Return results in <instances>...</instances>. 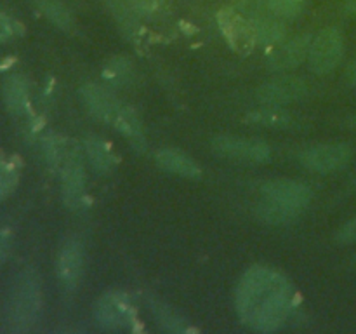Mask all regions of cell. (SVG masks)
I'll return each mask as SVG.
<instances>
[{
    "label": "cell",
    "mask_w": 356,
    "mask_h": 334,
    "mask_svg": "<svg viewBox=\"0 0 356 334\" xmlns=\"http://www.w3.org/2000/svg\"><path fill=\"white\" fill-rule=\"evenodd\" d=\"M292 308V289L284 275L266 267L247 271L236 289V312L250 329L277 331Z\"/></svg>",
    "instance_id": "1"
},
{
    "label": "cell",
    "mask_w": 356,
    "mask_h": 334,
    "mask_svg": "<svg viewBox=\"0 0 356 334\" xmlns=\"http://www.w3.org/2000/svg\"><path fill=\"white\" fill-rule=\"evenodd\" d=\"M96 319L106 331H132L138 324L136 310L124 292H106L96 305Z\"/></svg>",
    "instance_id": "2"
},
{
    "label": "cell",
    "mask_w": 356,
    "mask_h": 334,
    "mask_svg": "<svg viewBox=\"0 0 356 334\" xmlns=\"http://www.w3.org/2000/svg\"><path fill=\"white\" fill-rule=\"evenodd\" d=\"M344 40L336 28H325L320 31L309 45V66L315 73H329L339 65L343 58Z\"/></svg>",
    "instance_id": "3"
},
{
    "label": "cell",
    "mask_w": 356,
    "mask_h": 334,
    "mask_svg": "<svg viewBox=\"0 0 356 334\" xmlns=\"http://www.w3.org/2000/svg\"><path fill=\"white\" fill-rule=\"evenodd\" d=\"M218 23L221 28L222 35L232 45L233 51L238 54H249L256 45V28L249 21L243 19L238 13L233 9H222L218 14Z\"/></svg>",
    "instance_id": "4"
},
{
    "label": "cell",
    "mask_w": 356,
    "mask_h": 334,
    "mask_svg": "<svg viewBox=\"0 0 356 334\" xmlns=\"http://www.w3.org/2000/svg\"><path fill=\"white\" fill-rule=\"evenodd\" d=\"M63 197L70 209H80L86 200V169L79 150L65 153L63 159Z\"/></svg>",
    "instance_id": "5"
},
{
    "label": "cell",
    "mask_w": 356,
    "mask_h": 334,
    "mask_svg": "<svg viewBox=\"0 0 356 334\" xmlns=\"http://www.w3.org/2000/svg\"><path fill=\"white\" fill-rule=\"evenodd\" d=\"M351 160L348 145H318L301 153V162L306 169L315 173H334L346 167Z\"/></svg>",
    "instance_id": "6"
},
{
    "label": "cell",
    "mask_w": 356,
    "mask_h": 334,
    "mask_svg": "<svg viewBox=\"0 0 356 334\" xmlns=\"http://www.w3.org/2000/svg\"><path fill=\"white\" fill-rule=\"evenodd\" d=\"M212 148L219 155L229 157V159L250 160V162H268L271 157V150L266 143L256 141V139L232 138V136H221L212 141Z\"/></svg>",
    "instance_id": "7"
},
{
    "label": "cell",
    "mask_w": 356,
    "mask_h": 334,
    "mask_svg": "<svg viewBox=\"0 0 356 334\" xmlns=\"http://www.w3.org/2000/svg\"><path fill=\"white\" fill-rule=\"evenodd\" d=\"M306 93H308V87L305 80L298 77H280V79L263 84L257 90V96L263 103L284 104L301 100L306 96Z\"/></svg>",
    "instance_id": "8"
},
{
    "label": "cell",
    "mask_w": 356,
    "mask_h": 334,
    "mask_svg": "<svg viewBox=\"0 0 356 334\" xmlns=\"http://www.w3.org/2000/svg\"><path fill=\"white\" fill-rule=\"evenodd\" d=\"M263 193L266 198L289 205V207L302 209L312 200V190L306 184L292 180H273L263 184Z\"/></svg>",
    "instance_id": "9"
},
{
    "label": "cell",
    "mask_w": 356,
    "mask_h": 334,
    "mask_svg": "<svg viewBox=\"0 0 356 334\" xmlns=\"http://www.w3.org/2000/svg\"><path fill=\"white\" fill-rule=\"evenodd\" d=\"M59 280L66 289L76 287L83 273V247L76 239L66 240L58 260Z\"/></svg>",
    "instance_id": "10"
},
{
    "label": "cell",
    "mask_w": 356,
    "mask_h": 334,
    "mask_svg": "<svg viewBox=\"0 0 356 334\" xmlns=\"http://www.w3.org/2000/svg\"><path fill=\"white\" fill-rule=\"evenodd\" d=\"M80 96H82L83 103H86V106L89 108V111L94 117L103 122H108V124L113 122L115 115H117L118 108H120V103L115 100V96L110 90L101 86H96V84H87L80 90Z\"/></svg>",
    "instance_id": "11"
},
{
    "label": "cell",
    "mask_w": 356,
    "mask_h": 334,
    "mask_svg": "<svg viewBox=\"0 0 356 334\" xmlns=\"http://www.w3.org/2000/svg\"><path fill=\"white\" fill-rule=\"evenodd\" d=\"M309 45H312L309 35H302V37L287 42L270 56V66L275 70L296 68L308 58Z\"/></svg>",
    "instance_id": "12"
},
{
    "label": "cell",
    "mask_w": 356,
    "mask_h": 334,
    "mask_svg": "<svg viewBox=\"0 0 356 334\" xmlns=\"http://www.w3.org/2000/svg\"><path fill=\"white\" fill-rule=\"evenodd\" d=\"M111 124L120 134H124L132 143L136 150H145V132H143L141 120H139L138 113L131 106L120 104Z\"/></svg>",
    "instance_id": "13"
},
{
    "label": "cell",
    "mask_w": 356,
    "mask_h": 334,
    "mask_svg": "<svg viewBox=\"0 0 356 334\" xmlns=\"http://www.w3.org/2000/svg\"><path fill=\"white\" fill-rule=\"evenodd\" d=\"M156 164H159L162 169L177 174V176H184V177L200 176V166H198L193 159H190L186 153L179 152V150H172V148L160 150V152L156 153Z\"/></svg>",
    "instance_id": "14"
},
{
    "label": "cell",
    "mask_w": 356,
    "mask_h": 334,
    "mask_svg": "<svg viewBox=\"0 0 356 334\" xmlns=\"http://www.w3.org/2000/svg\"><path fill=\"white\" fill-rule=\"evenodd\" d=\"M16 312L21 322H31L38 312V284L35 277H24L16 294Z\"/></svg>",
    "instance_id": "15"
},
{
    "label": "cell",
    "mask_w": 356,
    "mask_h": 334,
    "mask_svg": "<svg viewBox=\"0 0 356 334\" xmlns=\"http://www.w3.org/2000/svg\"><path fill=\"white\" fill-rule=\"evenodd\" d=\"M86 152L90 164H92V167L97 173H111V170L115 169V166H117V157H115V153L111 152V148L103 141V139L94 138V136L87 138Z\"/></svg>",
    "instance_id": "16"
},
{
    "label": "cell",
    "mask_w": 356,
    "mask_h": 334,
    "mask_svg": "<svg viewBox=\"0 0 356 334\" xmlns=\"http://www.w3.org/2000/svg\"><path fill=\"white\" fill-rule=\"evenodd\" d=\"M257 212L264 221L271 223V225H285V223H291L298 218L299 209L289 207V205L268 198V202L259 205Z\"/></svg>",
    "instance_id": "17"
},
{
    "label": "cell",
    "mask_w": 356,
    "mask_h": 334,
    "mask_svg": "<svg viewBox=\"0 0 356 334\" xmlns=\"http://www.w3.org/2000/svg\"><path fill=\"white\" fill-rule=\"evenodd\" d=\"M42 9H44L45 16L59 26L61 30L68 31L73 28V17L70 10L63 6L59 0H42Z\"/></svg>",
    "instance_id": "18"
},
{
    "label": "cell",
    "mask_w": 356,
    "mask_h": 334,
    "mask_svg": "<svg viewBox=\"0 0 356 334\" xmlns=\"http://www.w3.org/2000/svg\"><path fill=\"white\" fill-rule=\"evenodd\" d=\"M153 310H155L156 320H159V322L162 324L165 329L176 331V333H184V331L190 329L186 324V320H184L179 313L174 312L169 305L159 303V305L153 306Z\"/></svg>",
    "instance_id": "19"
},
{
    "label": "cell",
    "mask_w": 356,
    "mask_h": 334,
    "mask_svg": "<svg viewBox=\"0 0 356 334\" xmlns=\"http://www.w3.org/2000/svg\"><path fill=\"white\" fill-rule=\"evenodd\" d=\"M254 28H256L257 42H263V44H278L285 37V28L277 21H259L254 24Z\"/></svg>",
    "instance_id": "20"
},
{
    "label": "cell",
    "mask_w": 356,
    "mask_h": 334,
    "mask_svg": "<svg viewBox=\"0 0 356 334\" xmlns=\"http://www.w3.org/2000/svg\"><path fill=\"white\" fill-rule=\"evenodd\" d=\"M249 120L271 125V127H284V125L291 124L292 118L284 110H257L249 115Z\"/></svg>",
    "instance_id": "21"
},
{
    "label": "cell",
    "mask_w": 356,
    "mask_h": 334,
    "mask_svg": "<svg viewBox=\"0 0 356 334\" xmlns=\"http://www.w3.org/2000/svg\"><path fill=\"white\" fill-rule=\"evenodd\" d=\"M271 13L280 17H296L302 9L305 0H268Z\"/></svg>",
    "instance_id": "22"
},
{
    "label": "cell",
    "mask_w": 356,
    "mask_h": 334,
    "mask_svg": "<svg viewBox=\"0 0 356 334\" xmlns=\"http://www.w3.org/2000/svg\"><path fill=\"white\" fill-rule=\"evenodd\" d=\"M104 77L115 84H124L131 77V66L125 59H113L104 70Z\"/></svg>",
    "instance_id": "23"
},
{
    "label": "cell",
    "mask_w": 356,
    "mask_h": 334,
    "mask_svg": "<svg viewBox=\"0 0 356 334\" xmlns=\"http://www.w3.org/2000/svg\"><path fill=\"white\" fill-rule=\"evenodd\" d=\"M108 3H110L111 10L115 13V17H117V19L120 21L122 26L125 28V31H129V33H131V31H134L136 30L134 17H132V14L129 13L127 7H125L120 0H108Z\"/></svg>",
    "instance_id": "24"
},
{
    "label": "cell",
    "mask_w": 356,
    "mask_h": 334,
    "mask_svg": "<svg viewBox=\"0 0 356 334\" xmlns=\"http://www.w3.org/2000/svg\"><path fill=\"white\" fill-rule=\"evenodd\" d=\"M129 3L134 9V13L149 16V14L156 13L162 7L163 0H129Z\"/></svg>",
    "instance_id": "25"
},
{
    "label": "cell",
    "mask_w": 356,
    "mask_h": 334,
    "mask_svg": "<svg viewBox=\"0 0 356 334\" xmlns=\"http://www.w3.org/2000/svg\"><path fill=\"white\" fill-rule=\"evenodd\" d=\"M24 96H26V93H24V86L23 82H19L17 79H13L9 82V101L14 104V106L19 108L21 104L24 103Z\"/></svg>",
    "instance_id": "26"
},
{
    "label": "cell",
    "mask_w": 356,
    "mask_h": 334,
    "mask_svg": "<svg viewBox=\"0 0 356 334\" xmlns=\"http://www.w3.org/2000/svg\"><path fill=\"white\" fill-rule=\"evenodd\" d=\"M337 240L343 244L356 242V218L350 219L346 225H343V228L337 232Z\"/></svg>",
    "instance_id": "27"
},
{
    "label": "cell",
    "mask_w": 356,
    "mask_h": 334,
    "mask_svg": "<svg viewBox=\"0 0 356 334\" xmlns=\"http://www.w3.org/2000/svg\"><path fill=\"white\" fill-rule=\"evenodd\" d=\"M10 33H13V23H10L9 17L0 14V40L10 37Z\"/></svg>",
    "instance_id": "28"
},
{
    "label": "cell",
    "mask_w": 356,
    "mask_h": 334,
    "mask_svg": "<svg viewBox=\"0 0 356 334\" xmlns=\"http://www.w3.org/2000/svg\"><path fill=\"white\" fill-rule=\"evenodd\" d=\"M348 77H350L351 84H353V86H356V61L351 63L350 70H348Z\"/></svg>",
    "instance_id": "29"
},
{
    "label": "cell",
    "mask_w": 356,
    "mask_h": 334,
    "mask_svg": "<svg viewBox=\"0 0 356 334\" xmlns=\"http://www.w3.org/2000/svg\"><path fill=\"white\" fill-rule=\"evenodd\" d=\"M346 10H348V13H351V14L356 13V0H348Z\"/></svg>",
    "instance_id": "30"
},
{
    "label": "cell",
    "mask_w": 356,
    "mask_h": 334,
    "mask_svg": "<svg viewBox=\"0 0 356 334\" xmlns=\"http://www.w3.org/2000/svg\"><path fill=\"white\" fill-rule=\"evenodd\" d=\"M348 124H350V127L356 129V115H353V117H351L350 120H348Z\"/></svg>",
    "instance_id": "31"
}]
</instances>
